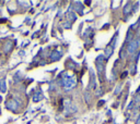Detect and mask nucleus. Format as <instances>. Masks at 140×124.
<instances>
[{"mask_svg":"<svg viewBox=\"0 0 140 124\" xmlns=\"http://www.w3.org/2000/svg\"><path fill=\"white\" fill-rule=\"evenodd\" d=\"M65 75H62V81H61V84L64 88L66 90H70L72 89L73 87L76 86V79H75V76L72 74L68 75L67 73H64Z\"/></svg>","mask_w":140,"mask_h":124,"instance_id":"1","label":"nucleus"},{"mask_svg":"<svg viewBox=\"0 0 140 124\" xmlns=\"http://www.w3.org/2000/svg\"><path fill=\"white\" fill-rule=\"evenodd\" d=\"M64 106H65V110H66L65 113L67 115H69L71 113H73V112H76V110H77V108L73 106L72 103H71L70 100H65L64 101Z\"/></svg>","mask_w":140,"mask_h":124,"instance_id":"2","label":"nucleus"},{"mask_svg":"<svg viewBox=\"0 0 140 124\" xmlns=\"http://www.w3.org/2000/svg\"><path fill=\"white\" fill-rule=\"evenodd\" d=\"M5 106H7L8 109L12 110V111H15L16 109H18V102H16L15 100H9L8 99L7 103H5Z\"/></svg>","mask_w":140,"mask_h":124,"instance_id":"3","label":"nucleus"},{"mask_svg":"<svg viewBox=\"0 0 140 124\" xmlns=\"http://www.w3.org/2000/svg\"><path fill=\"white\" fill-rule=\"evenodd\" d=\"M137 46H138V43H137L136 40L131 41V43L128 45V52H130V53H134L135 50L137 49Z\"/></svg>","mask_w":140,"mask_h":124,"instance_id":"4","label":"nucleus"},{"mask_svg":"<svg viewBox=\"0 0 140 124\" xmlns=\"http://www.w3.org/2000/svg\"><path fill=\"white\" fill-rule=\"evenodd\" d=\"M60 58H61V53H60L59 51L54 50L53 52H51V54H50V59L53 60V61H58Z\"/></svg>","mask_w":140,"mask_h":124,"instance_id":"5","label":"nucleus"},{"mask_svg":"<svg viewBox=\"0 0 140 124\" xmlns=\"http://www.w3.org/2000/svg\"><path fill=\"white\" fill-rule=\"evenodd\" d=\"M43 98H44L43 94L41 93V92H37V93H35L34 97H33V100H34L35 102H38V101H41V100H42Z\"/></svg>","mask_w":140,"mask_h":124,"instance_id":"6","label":"nucleus"},{"mask_svg":"<svg viewBox=\"0 0 140 124\" xmlns=\"http://www.w3.org/2000/svg\"><path fill=\"white\" fill-rule=\"evenodd\" d=\"M12 47H13L12 41L9 40V41H7V43H5V45H4V47H3V49H4V51H5V52H9V51H11Z\"/></svg>","mask_w":140,"mask_h":124,"instance_id":"7","label":"nucleus"},{"mask_svg":"<svg viewBox=\"0 0 140 124\" xmlns=\"http://www.w3.org/2000/svg\"><path fill=\"white\" fill-rule=\"evenodd\" d=\"M7 90V85H5V79L2 78L0 81V93H5Z\"/></svg>","mask_w":140,"mask_h":124,"instance_id":"8","label":"nucleus"},{"mask_svg":"<svg viewBox=\"0 0 140 124\" xmlns=\"http://www.w3.org/2000/svg\"><path fill=\"white\" fill-rule=\"evenodd\" d=\"M112 52H113V47H112L111 45H108L107 47H106V49H105V56L108 58L112 54Z\"/></svg>","mask_w":140,"mask_h":124,"instance_id":"9","label":"nucleus"},{"mask_svg":"<svg viewBox=\"0 0 140 124\" xmlns=\"http://www.w3.org/2000/svg\"><path fill=\"white\" fill-rule=\"evenodd\" d=\"M90 86H91L92 89H95V82H94V75H93V73L91 72V83H90Z\"/></svg>","mask_w":140,"mask_h":124,"instance_id":"10","label":"nucleus"},{"mask_svg":"<svg viewBox=\"0 0 140 124\" xmlns=\"http://www.w3.org/2000/svg\"><path fill=\"white\" fill-rule=\"evenodd\" d=\"M68 19L70 20V22H73L76 20V15H73V13H68Z\"/></svg>","mask_w":140,"mask_h":124,"instance_id":"11","label":"nucleus"},{"mask_svg":"<svg viewBox=\"0 0 140 124\" xmlns=\"http://www.w3.org/2000/svg\"><path fill=\"white\" fill-rule=\"evenodd\" d=\"M84 96H86V100H87V102H88V101H89L90 100V96H89V93H86V94H84Z\"/></svg>","mask_w":140,"mask_h":124,"instance_id":"12","label":"nucleus"}]
</instances>
